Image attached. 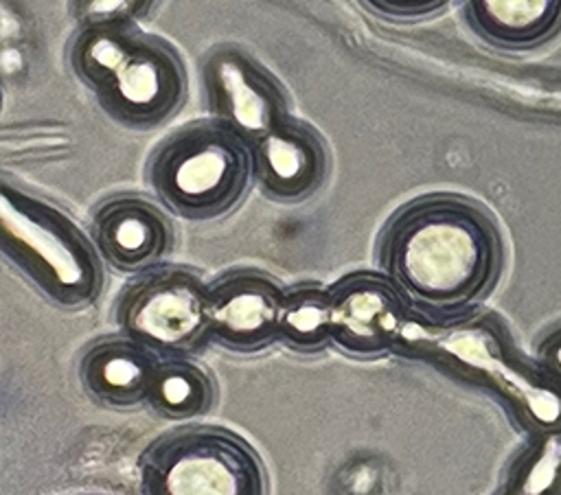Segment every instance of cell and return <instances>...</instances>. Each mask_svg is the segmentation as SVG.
I'll return each instance as SVG.
<instances>
[{
  "mask_svg": "<svg viewBox=\"0 0 561 495\" xmlns=\"http://www.w3.org/2000/svg\"><path fill=\"white\" fill-rule=\"evenodd\" d=\"M379 265L414 304L458 313L486 298L504 267V243L484 206L436 193L397 210L379 241Z\"/></svg>",
  "mask_w": 561,
  "mask_h": 495,
  "instance_id": "6da1fadb",
  "label": "cell"
},
{
  "mask_svg": "<svg viewBox=\"0 0 561 495\" xmlns=\"http://www.w3.org/2000/svg\"><path fill=\"white\" fill-rule=\"evenodd\" d=\"M70 64L99 105L127 127H156L186 99L178 53L131 24L83 26L70 46Z\"/></svg>",
  "mask_w": 561,
  "mask_h": 495,
  "instance_id": "7a4b0ae2",
  "label": "cell"
},
{
  "mask_svg": "<svg viewBox=\"0 0 561 495\" xmlns=\"http://www.w3.org/2000/svg\"><path fill=\"white\" fill-rule=\"evenodd\" d=\"M254 171L250 142L219 120L186 125L149 162V182L164 206L186 219L230 212L248 193Z\"/></svg>",
  "mask_w": 561,
  "mask_h": 495,
  "instance_id": "3957f363",
  "label": "cell"
},
{
  "mask_svg": "<svg viewBox=\"0 0 561 495\" xmlns=\"http://www.w3.org/2000/svg\"><path fill=\"white\" fill-rule=\"evenodd\" d=\"M2 250L57 304L81 309L96 300L101 263L83 232L53 206L20 191H2Z\"/></svg>",
  "mask_w": 561,
  "mask_h": 495,
  "instance_id": "277c9868",
  "label": "cell"
},
{
  "mask_svg": "<svg viewBox=\"0 0 561 495\" xmlns=\"http://www.w3.org/2000/svg\"><path fill=\"white\" fill-rule=\"evenodd\" d=\"M256 451L217 427H193L151 442L140 486L151 495H259L265 473Z\"/></svg>",
  "mask_w": 561,
  "mask_h": 495,
  "instance_id": "5b68a950",
  "label": "cell"
},
{
  "mask_svg": "<svg viewBox=\"0 0 561 495\" xmlns=\"http://www.w3.org/2000/svg\"><path fill=\"white\" fill-rule=\"evenodd\" d=\"M118 324L158 355H182L208 335V287L182 267L151 272L118 302Z\"/></svg>",
  "mask_w": 561,
  "mask_h": 495,
  "instance_id": "8992f818",
  "label": "cell"
},
{
  "mask_svg": "<svg viewBox=\"0 0 561 495\" xmlns=\"http://www.w3.org/2000/svg\"><path fill=\"white\" fill-rule=\"evenodd\" d=\"M204 94L215 120L250 145L287 118L278 81L237 48H219L204 64Z\"/></svg>",
  "mask_w": 561,
  "mask_h": 495,
  "instance_id": "52a82bcc",
  "label": "cell"
},
{
  "mask_svg": "<svg viewBox=\"0 0 561 495\" xmlns=\"http://www.w3.org/2000/svg\"><path fill=\"white\" fill-rule=\"evenodd\" d=\"M333 342L355 355H377L392 348L408 318V298L390 280L353 274L331 289Z\"/></svg>",
  "mask_w": 561,
  "mask_h": 495,
  "instance_id": "ba28073f",
  "label": "cell"
},
{
  "mask_svg": "<svg viewBox=\"0 0 561 495\" xmlns=\"http://www.w3.org/2000/svg\"><path fill=\"white\" fill-rule=\"evenodd\" d=\"M285 291L267 274L239 269L208 287V335L234 353L267 348L278 337Z\"/></svg>",
  "mask_w": 561,
  "mask_h": 495,
  "instance_id": "9c48e42d",
  "label": "cell"
},
{
  "mask_svg": "<svg viewBox=\"0 0 561 495\" xmlns=\"http://www.w3.org/2000/svg\"><path fill=\"white\" fill-rule=\"evenodd\" d=\"M329 156L322 138L305 123L285 118L254 142V173L263 191L285 204L311 197L324 184Z\"/></svg>",
  "mask_w": 561,
  "mask_h": 495,
  "instance_id": "30bf717a",
  "label": "cell"
},
{
  "mask_svg": "<svg viewBox=\"0 0 561 495\" xmlns=\"http://www.w3.org/2000/svg\"><path fill=\"white\" fill-rule=\"evenodd\" d=\"M103 258L123 272H138L164 258L173 243L169 219L147 199L123 195L105 202L92 221Z\"/></svg>",
  "mask_w": 561,
  "mask_h": 495,
  "instance_id": "8fae6325",
  "label": "cell"
},
{
  "mask_svg": "<svg viewBox=\"0 0 561 495\" xmlns=\"http://www.w3.org/2000/svg\"><path fill=\"white\" fill-rule=\"evenodd\" d=\"M158 364V353L129 335L107 337L81 355L79 379L94 401L110 407H134L149 401Z\"/></svg>",
  "mask_w": 561,
  "mask_h": 495,
  "instance_id": "7c38bea8",
  "label": "cell"
},
{
  "mask_svg": "<svg viewBox=\"0 0 561 495\" xmlns=\"http://www.w3.org/2000/svg\"><path fill=\"white\" fill-rule=\"evenodd\" d=\"M467 26L489 46L537 50L561 35V0H465Z\"/></svg>",
  "mask_w": 561,
  "mask_h": 495,
  "instance_id": "4fadbf2b",
  "label": "cell"
},
{
  "mask_svg": "<svg viewBox=\"0 0 561 495\" xmlns=\"http://www.w3.org/2000/svg\"><path fill=\"white\" fill-rule=\"evenodd\" d=\"M215 383L197 364L167 357L158 364L149 390L151 407L164 418H195L210 410Z\"/></svg>",
  "mask_w": 561,
  "mask_h": 495,
  "instance_id": "5bb4252c",
  "label": "cell"
},
{
  "mask_svg": "<svg viewBox=\"0 0 561 495\" xmlns=\"http://www.w3.org/2000/svg\"><path fill=\"white\" fill-rule=\"evenodd\" d=\"M278 337L300 353H313L333 342L329 289L302 283L285 291Z\"/></svg>",
  "mask_w": 561,
  "mask_h": 495,
  "instance_id": "9a60e30c",
  "label": "cell"
},
{
  "mask_svg": "<svg viewBox=\"0 0 561 495\" xmlns=\"http://www.w3.org/2000/svg\"><path fill=\"white\" fill-rule=\"evenodd\" d=\"M156 0H70L72 15L83 26L131 24L145 18Z\"/></svg>",
  "mask_w": 561,
  "mask_h": 495,
  "instance_id": "2e32d148",
  "label": "cell"
},
{
  "mask_svg": "<svg viewBox=\"0 0 561 495\" xmlns=\"http://www.w3.org/2000/svg\"><path fill=\"white\" fill-rule=\"evenodd\" d=\"M359 2L381 18L419 20L440 11L443 7H447L449 0H359Z\"/></svg>",
  "mask_w": 561,
  "mask_h": 495,
  "instance_id": "e0dca14e",
  "label": "cell"
},
{
  "mask_svg": "<svg viewBox=\"0 0 561 495\" xmlns=\"http://www.w3.org/2000/svg\"><path fill=\"white\" fill-rule=\"evenodd\" d=\"M539 366L557 381H561V324L548 329L537 342Z\"/></svg>",
  "mask_w": 561,
  "mask_h": 495,
  "instance_id": "ac0fdd59",
  "label": "cell"
}]
</instances>
